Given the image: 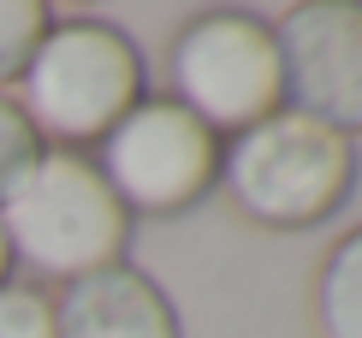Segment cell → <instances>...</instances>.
<instances>
[{
	"label": "cell",
	"instance_id": "1",
	"mask_svg": "<svg viewBox=\"0 0 362 338\" xmlns=\"http://www.w3.org/2000/svg\"><path fill=\"white\" fill-rule=\"evenodd\" d=\"M0 232H6L12 267H30L54 285H78L101 267L131 261L137 220L101 178L95 155L42 148V161L0 196Z\"/></svg>",
	"mask_w": 362,
	"mask_h": 338
},
{
	"label": "cell",
	"instance_id": "2",
	"mask_svg": "<svg viewBox=\"0 0 362 338\" xmlns=\"http://www.w3.org/2000/svg\"><path fill=\"white\" fill-rule=\"evenodd\" d=\"M220 190L232 196L244 220L267 226V232H309L351 202L356 143L297 107H279L274 119L226 136Z\"/></svg>",
	"mask_w": 362,
	"mask_h": 338
},
{
	"label": "cell",
	"instance_id": "3",
	"mask_svg": "<svg viewBox=\"0 0 362 338\" xmlns=\"http://www.w3.org/2000/svg\"><path fill=\"white\" fill-rule=\"evenodd\" d=\"M148 95L137 42L107 18H54L30 54L18 101L42 148H95L119 119Z\"/></svg>",
	"mask_w": 362,
	"mask_h": 338
},
{
	"label": "cell",
	"instance_id": "4",
	"mask_svg": "<svg viewBox=\"0 0 362 338\" xmlns=\"http://www.w3.org/2000/svg\"><path fill=\"white\" fill-rule=\"evenodd\" d=\"M167 95L196 113L208 131L238 136L285 107V66H279V36L274 18L244 6H208L178 24L167 48Z\"/></svg>",
	"mask_w": 362,
	"mask_h": 338
},
{
	"label": "cell",
	"instance_id": "5",
	"mask_svg": "<svg viewBox=\"0 0 362 338\" xmlns=\"http://www.w3.org/2000/svg\"><path fill=\"white\" fill-rule=\"evenodd\" d=\"M220 136L173 95H143L95 143V166L131 220H178L220 190Z\"/></svg>",
	"mask_w": 362,
	"mask_h": 338
},
{
	"label": "cell",
	"instance_id": "6",
	"mask_svg": "<svg viewBox=\"0 0 362 338\" xmlns=\"http://www.w3.org/2000/svg\"><path fill=\"white\" fill-rule=\"evenodd\" d=\"M285 107L362 136V0H297L274 18Z\"/></svg>",
	"mask_w": 362,
	"mask_h": 338
},
{
	"label": "cell",
	"instance_id": "7",
	"mask_svg": "<svg viewBox=\"0 0 362 338\" xmlns=\"http://www.w3.org/2000/svg\"><path fill=\"white\" fill-rule=\"evenodd\" d=\"M54 332L59 338H185L178 309L160 291V279H148L131 261L101 267L78 285H59Z\"/></svg>",
	"mask_w": 362,
	"mask_h": 338
},
{
	"label": "cell",
	"instance_id": "8",
	"mask_svg": "<svg viewBox=\"0 0 362 338\" xmlns=\"http://www.w3.org/2000/svg\"><path fill=\"white\" fill-rule=\"evenodd\" d=\"M315 327L321 338H362V226L333 238L315 273Z\"/></svg>",
	"mask_w": 362,
	"mask_h": 338
},
{
	"label": "cell",
	"instance_id": "9",
	"mask_svg": "<svg viewBox=\"0 0 362 338\" xmlns=\"http://www.w3.org/2000/svg\"><path fill=\"white\" fill-rule=\"evenodd\" d=\"M54 24V6L48 0H0V95H12L30 66V54L42 48Z\"/></svg>",
	"mask_w": 362,
	"mask_h": 338
},
{
	"label": "cell",
	"instance_id": "10",
	"mask_svg": "<svg viewBox=\"0 0 362 338\" xmlns=\"http://www.w3.org/2000/svg\"><path fill=\"white\" fill-rule=\"evenodd\" d=\"M0 338H59L54 332V297L42 285H0Z\"/></svg>",
	"mask_w": 362,
	"mask_h": 338
},
{
	"label": "cell",
	"instance_id": "11",
	"mask_svg": "<svg viewBox=\"0 0 362 338\" xmlns=\"http://www.w3.org/2000/svg\"><path fill=\"white\" fill-rule=\"evenodd\" d=\"M36 161H42V136L30 131V119H24L18 101L0 95V196H6Z\"/></svg>",
	"mask_w": 362,
	"mask_h": 338
},
{
	"label": "cell",
	"instance_id": "12",
	"mask_svg": "<svg viewBox=\"0 0 362 338\" xmlns=\"http://www.w3.org/2000/svg\"><path fill=\"white\" fill-rule=\"evenodd\" d=\"M0 285H12V250H6V232H0Z\"/></svg>",
	"mask_w": 362,
	"mask_h": 338
}]
</instances>
